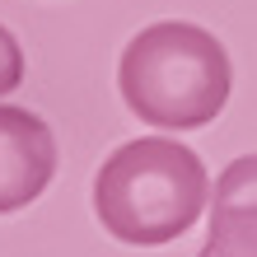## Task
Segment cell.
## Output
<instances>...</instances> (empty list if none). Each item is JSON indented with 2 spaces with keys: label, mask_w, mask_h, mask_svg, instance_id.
I'll return each mask as SVG.
<instances>
[{
  "label": "cell",
  "mask_w": 257,
  "mask_h": 257,
  "mask_svg": "<svg viewBox=\"0 0 257 257\" xmlns=\"http://www.w3.org/2000/svg\"><path fill=\"white\" fill-rule=\"evenodd\" d=\"M117 84L141 122L164 131H196L224 112L234 66L210 28L187 19H159L126 42Z\"/></svg>",
  "instance_id": "cell-2"
},
{
  "label": "cell",
  "mask_w": 257,
  "mask_h": 257,
  "mask_svg": "<svg viewBox=\"0 0 257 257\" xmlns=\"http://www.w3.org/2000/svg\"><path fill=\"white\" fill-rule=\"evenodd\" d=\"M56 178V136L38 112L0 103V215L33 206Z\"/></svg>",
  "instance_id": "cell-3"
},
{
  "label": "cell",
  "mask_w": 257,
  "mask_h": 257,
  "mask_svg": "<svg viewBox=\"0 0 257 257\" xmlns=\"http://www.w3.org/2000/svg\"><path fill=\"white\" fill-rule=\"evenodd\" d=\"M210 173L196 150L141 136L117 145L94 173V215L103 234L131 248H159L183 238L206 210Z\"/></svg>",
  "instance_id": "cell-1"
},
{
  "label": "cell",
  "mask_w": 257,
  "mask_h": 257,
  "mask_svg": "<svg viewBox=\"0 0 257 257\" xmlns=\"http://www.w3.org/2000/svg\"><path fill=\"white\" fill-rule=\"evenodd\" d=\"M196 257H257V155L234 159L215 178L210 234Z\"/></svg>",
  "instance_id": "cell-4"
},
{
  "label": "cell",
  "mask_w": 257,
  "mask_h": 257,
  "mask_svg": "<svg viewBox=\"0 0 257 257\" xmlns=\"http://www.w3.org/2000/svg\"><path fill=\"white\" fill-rule=\"evenodd\" d=\"M24 47H19V38L10 33L5 24H0V94H14V89L24 84Z\"/></svg>",
  "instance_id": "cell-5"
}]
</instances>
